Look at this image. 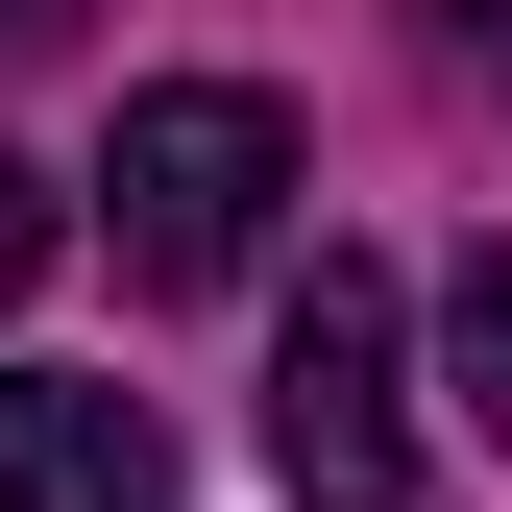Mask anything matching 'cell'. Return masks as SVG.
I'll return each mask as SVG.
<instances>
[{"instance_id":"obj_3","label":"cell","mask_w":512,"mask_h":512,"mask_svg":"<svg viewBox=\"0 0 512 512\" xmlns=\"http://www.w3.org/2000/svg\"><path fill=\"white\" fill-rule=\"evenodd\" d=\"M0 512H171V415L98 366H0Z\"/></svg>"},{"instance_id":"obj_5","label":"cell","mask_w":512,"mask_h":512,"mask_svg":"<svg viewBox=\"0 0 512 512\" xmlns=\"http://www.w3.org/2000/svg\"><path fill=\"white\" fill-rule=\"evenodd\" d=\"M49 244H74V220H49V171H25V147H0V317H25V293H49Z\"/></svg>"},{"instance_id":"obj_4","label":"cell","mask_w":512,"mask_h":512,"mask_svg":"<svg viewBox=\"0 0 512 512\" xmlns=\"http://www.w3.org/2000/svg\"><path fill=\"white\" fill-rule=\"evenodd\" d=\"M439 391H464V439L512 464V244H464V293H439Z\"/></svg>"},{"instance_id":"obj_2","label":"cell","mask_w":512,"mask_h":512,"mask_svg":"<svg viewBox=\"0 0 512 512\" xmlns=\"http://www.w3.org/2000/svg\"><path fill=\"white\" fill-rule=\"evenodd\" d=\"M269 488L293 512H415V366H391V269L317 244L293 342H269Z\"/></svg>"},{"instance_id":"obj_1","label":"cell","mask_w":512,"mask_h":512,"mask_svg":"<svg viewBox=\"0 0 512 512\" xmlns=\"http://www.w3.org/2000/svg\"><path fill=\"white\" fill-rule=\"evenodd\" d=\"M269 220H293V98H244V74L122 98V147H98L122 293H220V269H269Z\"/></svg>"}]
</instances>
